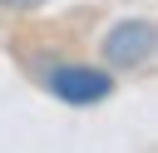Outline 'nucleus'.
I'll return each instance as SVG.
<instances>
[{
	"label": "nucleus",
	"mask_w": 158,
	"mask_h": 153,
	"mask_svg": "<svg viewBox=\"0 0 158 153\" xmlns=\"http://www.w3.org/2000/svg\"><path fill=\"white\" fill-rule=\"evenodd\" d=\"M153 49H158V30H153L148 15L118 20V25L104 35V44H99V54H104L109 69H143V64L153 59Z\"/></svg>",
	"instance_id": "obj_1"
},
{
	"label": "nucleus",
	"mask_w": 158,
	"mask_h": 153,
	"mask_svg": "<svg viewBox=\"0 0 158 153\" xmlns=\"http://www.w3.org/2000/svg\"><path fill=\"white\" fill-rule=\"evenodd\" d=\"M44 89L69 109H89L114 94V74L94 69V64H54V69H44Z\"/></svg>",
	"instance_id": "obj_2"
},
{
	"label": "nucleus",
	"mask_w": 158,
	"mask_h": 153,
	"mask_svg": "<svg viewBox=\"0 0 158 153\" xmlns=\"http://www.w3.org/2000/svg\"><path fill=\"white\" fill-rule=\"evenodd\" d=\"M40 5H49V0H0V10H15V15H25V10H40Z\"/></svg>",
	"instance_id": "obj_3"
}]
</instances>
